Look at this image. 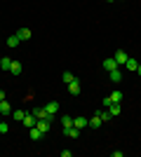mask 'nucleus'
I'll list each match as a JSON object with an SVG mask.
<instances>
[{"label": "nucleus", "instance_id": "obj_1", "mask_svg": "<svg viewBox=\"0 0 141 157\" xmlns=\"http://www.w3.org/2000/svg\"><path fill=\"white\" fill-rule=\"evenodd\" d=\"M66 87H68V94H71V96H78V94H80V89H82V85H80V80H78V78L71 80Z\"/></svg>", "mask_w": 141, "mask_h": 157}, {"label": "nucleus", "instance_id": "obj_2", "mask_svg": "<svg viewBox=\"0 0 141 157\" xmlns=\"http://www.w3.org/2000/svg\"><path fill=\"white\" fill-rule=\"evenodd\" d=\"M52 122H54V120H47V117H42V120H38V122H35V127H38V129H42V131L47 134V131L52 129Z\"/></svg>", "mask_w": 141, "mask_h": 157}, {"label": "nucleus", "instance_id": "obj_3", "mask_svg": "<svg viewBox=\"0 0 141 157\" xmlns=\"http://www.w3.org/2000/svg\"><path fill=\"white\" fill-rule=\"evenodd\" d=\"M31 113H33V115H35L38 120H42V117H47V120H54V115H49V113L45 110V105H42V108H33Z\"/></svg>", "mask_w": 141, "mask_h": 157}, {"label": "nucleus", "instance_id": "obj_4", "mask_svg": "<svg viewBox=\"0 0 141 157\" xmlns=\"http://www.w3.org/2000/svg\"><path fill=\"white\" fill-rule=\"evenodd\" d=\"M28 136H31V141H40V138L45 136V131L38 129V127H31V129H28Z\"/></svg>", "mask_w": 141, "mask_h": 157}, {"label": "nucleus", "instance_id": "obj_5", "mask_svg": "<svg viewBox=\"0 0 141 157\" xmlns=\"http://www.w3.org/2000/svg\"><path fill=\"white\" fill-rule=\"evenodd\" d=\"M21 122H24V127H28V129H31V127H35V122H38V117H35L33 113H26Z\"/></svg>", "mask_w": 141, "mask_h": 157}, {"label": "nucleus", "instance_id": "obj_6", "mask_svg": "<svg viewBox=\"0 0 141 157\" xmlns=\"http://www.w3.org/2000/svg\"><path fill=\"white\" fill-rule=\"evenodd\" d=\"M113 59L118 61V66H125V63H127V59H129V56H127V52H122V49H118V52L113 54Z\"/></svg>", "mask_w": 141, "mask_h": 157}, {"label": "nucleus", "instance_id": "obj_7", "mask_svg": "<svg viewBox=\"0 0 141 157\" xmlns=\"http://www.w3.org/2000/svg\"><path fill=\"white\" fill-rule=\"evenodd\" d=\"M64 136L78 138V136H80V129H78V127H64Z\"/></svg>", "mask_w": 141, "mask_h": 157}, {"label": "nucleus", "instance_id": "obj_8", "mask_svg": "<svg viewBox=\"0 0 141 157\" xmlns=\"http://www.w3.org/2000/svg\"><path fill=\"white\" fill-rule=\"evenodd\" d=\"M104 68H106V71L111 73V71H115V68H120V66H118V61H115L113 56H108V59L104 61Z\"/></svg>", "mask_w": 141, "mask_h": 157}, {"label": "nucleus", "instance_id": "obj_9", "mask_svg": "<svg viewBox=\"0 0 141 157\" xmlns=\"http://www.w3.org/2000/svg\"><path fill=\"white\" fill-rule=\"evenodd\" d=\"M21 71H24L21 61H12V63H10V73H12V75H21Z\"/></svg>", "mask_w": 141, "mask_h": 157}, {"label": "nucleus", "instance_id": "obj_10", "mask_svg": "<svg viewBox=\"0 0 141 157\" xmlns=\"http://www.w3.org/2000/svg\"><path fill=\"white\" fill-rule=\"evenodd\" d=\"M108 78H111V82H115V85H118V82L122 80V71H120V68H115V71L108 73Z\"/></svg>", "mask_w": 141, "mask_h": 157}, {"label": "nucleus", "instance_id": "obj_11", "mask_svg": "<svg viewBox=\"0 0 141 157\" xmlns=\"http://www.w3.org/2000/svg\"><path fill=\"white\" fill-rule=\"evenodd\" d=\"M101 124H104V122H101L99 115H94V117H89V120H87V127H92V129H99Z\"/></svg>", "mask_w": 141, "mask_h": 157}, {"label": "nucleus", "instance_id": "obj_12", "mask_svg": "<svg viewBox=\"0 0 141 157\" xmlns=\"http://www.w3.org/2000/svg\"><path fill=\"white\" fill-rule=\"evenodd\" d=\"M17 35H19V40H31V35H33V33H31V28H19V31H17Z\"/></svg>", "mask_w": 141, "mask_h": 157}, {"label": "nucleus", "instance_id": "obj_13", "mask_svg": "<svg viewBox=\"0 0 141 157\" xmlns=\"http://www.w3.org/2000/svg\"><path fill=\"white\" fill-rule=\"evenodd\" d=\"M73 127H78V129H87V117H73Z\"/></svg>", "mask_w": 141, "mask_h": 157}, {"label": "nucleus", "instance_id": "obj_14", "mask_svg": "<svg viewBox=\"0 0 141 157\" xmlns=\"http://www.w3.org/2000/svg\"><path fill=\"white\" fill-rule=\"evenodd\" d=\"M0 115H12V105L7 101H0Z\"/></svg>", "mask_w": 141, "mask_h": 157}, {"label": "nucleus", "instance_id": "obj_15", "mask_svg": "<svg viewBox=\"0 0 141 157\" xmlns=\"http://www.w3.org/2000/svg\"><path fill=\"white\" fill-rule=\"evenodd\" d=\"M108 98H111L113 103H120V101H122V92H120V89H115V92L108 94Z\"/></svg>", "mask_w": 141, "mask_h": 157}, {"label": "nucleus", "instance_id": "obj_16", "mask_svg": "<svg viewBox=\"0 0 141 157\" xmlns=\"http://www.w3.org/2000/svg\"><path fill=\"white\" fill-rule=\"evenodd\" d=\"M45 110H47V113H49V115H54V113L59 110V103H57V101H49V103H47V105H45Z\"/></svg>", "mask_w": 141, "mask_h": 157}, {"label": "nucleus", "instance_id": "obj_17", "mask_svg": "<svg viewBox=\"0 0 141 157\" xmlns=\"http://www.w3.org/2000/svg\"><path fill=\"white\" fill-rule=\"evenodd\" d=\"M125 66H127V71L136 73V68H139V61H136V59H127V63H125Z\"/></svg>", "mask_w": 141, "mask_h": 157}, {"label": "nucleus", "instance_id": "obj_18", "mask_svg": "<svg viewBox=\"0 0 141 157\" xmlns=\"http://www.w3.org/2000/svg\"><path fill=\"white\" fill-rule=\"evenodd\" d=\"M19 42H21V40H19V35H17V33H14L12 38H7V45L12 47V49H14V47H19Z\"/></svg>", "mask_w": 141, "mask_h": 157}, {"label": "nucleus", "instance_id": "obj_19", "mask_svg": "<svg viewBox=\"0 0 141 157\" xmlns=\"http://www.w3.org/2000/svg\"><path fill=\"white\" fill-rule=\"evenodd\" d=\"M96 115H99V117H101V122H111V120H113V115H111V113H108V110H99V113H96Z\"/></svg>", "mask_w": 141, "mask_h": 157}, {"label": "nucleus", "instance_id": "obj_20", "mask_svg": "<svg viewBox=\"0 0 141 157\" xmlns=\"http://www.w3.org/2000/svg\"><path fill=\"white\" fill-rule=\"evenodd\" d=\"M10 63H12L10 56H2V59H0V68H2V71H10Z\"/></svg>", "mask_w": 141, "mask_h": 157}, {"label": "nucleus", "instance_id": "obj_21", "mask_svg": "<svg viewBox=\"0 0 141 157\" xmlns=\"http://www.w3.org/2000/svg\"><path fill=\"white\" fill-rule=\"evenodd\" d=\"M108 113H111L113 117H115V115H120V103H111V105H108Z\"/></svg>", "mask_w": 141, "mask_h": 157}, {"label": "nucleus", "instance_id": "obj_22", "mask_svg": "<svg viewBox=\"0 0 141 157\" xmlns=\"http://www.w3.org/2000/svg\"><path fill=\"white\" fill-rule=\"evenodd\" d=\"M61 127H73V117H71V115H64V117H61Z\"/></svg>", "mask_w": 141, "mask_h": 157}, {"label": "nucleus", "instance_id": "obj_23", "mask_svg": "<svg viewBox=\"0 0 141 157\" xmlns=\"http://www.w3.org/2000/svg\"><path fill=\"white\" fill-rule=\"evenodd\" d=\"M61 80H64V82H66V85H68L71 80H75V75H73V73H71V71H66V73H61Z\"/></svg>", "mask_w": 141, "mask_h": 157}, {"label": "nucleus", "instance_id": "obj_24", "mask_svg": "<svg viewBox=\"0 0 141 157\" xmlns=\"http://www.w3.org/2000/svg\"><path fill=\"white\" fill-rule=\"evenodd\" d=\"M24 115H26V110H14V113H12V117H14V120H19V122L24 120Z\"/></svg>", "mask_w": 141, "mask_h": 157}, {"label": "nucleus", "instance_id": "obj_25", "mask_svg": "<svg viewBox=\"0 0 141 157\" xmlns=\"http://www.w3.org/2000/svg\"><path fill=\"white\" fill-rule=\"evenodd\" d=\"M10 131V127H7V122H0V134H7Z\"/></svg>", "mask_w": 141, "mask_h": 157}, {"label": "nucleus", "instance_id": "obj_26", "mask_svg": "<svg viewBox=\"0 0 141 157\" xmlns=\"http://www.w3.org/2000/svg\"><path fill=\"white\" fill-rule=\"evenodd\" d=\"M0 101H5V92L2 89H0Z\"/></svg>", "mask_w": 141, "mask_h": 157}, {"label": "nucleus", "instance_id": "obj_27", "mask_svg": "<svg viewBox=\"0 0 141 157\" xmlns=\"http://www.w3.org/2000/svg\"><path fill=\"white\" fill-rule=\"evenodd\" d=\"M136 75H139V78H141V63H139V68H136Z\"/></svg>", "mask_w": 141, "mask_h": 157}, {"label": "nucleus", "instance_id": "obj_28", "mask_svg": "<svg viewBox=\"0 0 141 157\" xmlns=\"http://www.w3.org/2000/svg\"><path fill=\"white\" fill-rule=\"evenodd\" d=\"M108 2H113V0H108Z\"/></svg>", "mask_w": 141, "mask_h": 157}, {"label": "nucleus", "instance_id": "obj_29", "mask_svg": "<svg viewBox=\"0 0 141 157\" xmlns=\"http://www.w3.org/2000/svg\"><path fill=\"white\" fill-rule=\"evenodd\" d=\"M0 122H2V117H0Z\"/></svg>", "mask_w": 141, "mask_h": 157}]
</instances>
